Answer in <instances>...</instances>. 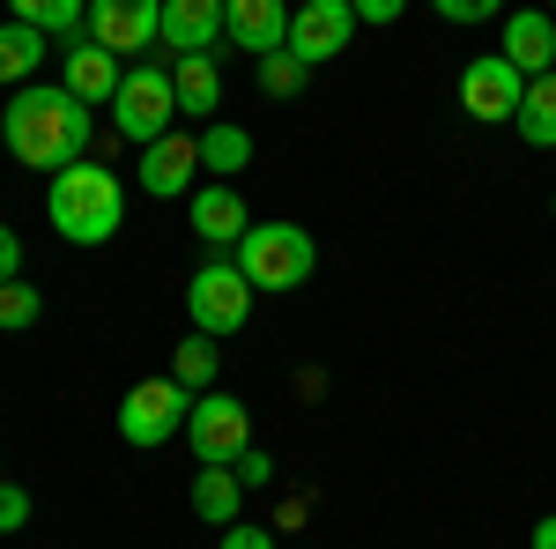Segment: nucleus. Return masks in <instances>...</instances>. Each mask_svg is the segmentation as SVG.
Instances as JSON below:
<instances>
[{
  "instance_id": "1",
  "label": "nucleus",
  "mask_w": 556,
  "mask_h": 549,
  "mask_svg": "<svg viewBox=\"0 0 556 549\" xmlns=\"http://www.w3.org/2000/svg\"><path fill=\"white\" fill-rule=\"evenodd\" d=\"M0 141H8V157L23 171H67L89 157V141H97V112H89L83 97L67 83H23L8 104H0Z\"/></svg>"
},
{
  "instance_id": "2",
  "label": "nucleus",
  "mask_w": 556,
  "mask_h": 549,
  "mask_svg": "<svg viewBox=\"0 0 556 549\" xmlns=\"http://www.w3.org/2000/svg\"><path fill=\"white\" fill-rule=\"evenodd\" d=\"M45 215H52V230L67 238V246H112L119 238V223H127V186H119V171L112 164H67L52 171V186H45Z\"/></svg>"
},
{
  "instance_id": "3",
  "label": "nucleus",
  "mask_w": 556,
  "mask_h": 549,
  "mask_svg": "<svg viewBox=\"0 0 556 549\" xmlns=\"http://www.w3.org/2000/svg\"><path fill=\"white\" fill-rule=\"evenodd\" d=\"M238 267H245V283H253V290L282 297V290H304V283H312L319 246H312V230H304V223H253V230L238 238Z\"/></svg>"
},
{
  "instance_id": "4",
  "label": "nucleus",
  "mask_w": 556,
  "mask_h": 549,
  "mask_svg": "<svg viewBox=\"0 0 556 549\" xmlns=\"http://www.w3.org/2000/svg\"><path fill=\"white\" fill-rule=\"evenodd\" d=\"M178 120V89H172V67H156V60H141V67H127V83H119V97H112V134L119 141H156V134H172Z\"/></svg>"
},
{
  "instance_id": "5",
  "label": "nucleus",
  "mask_w": 556,
  "mask_h": 549,
  "mask_svg": "<svg viewBox=\"0 0 556 549\" xmlns=\"http://www.w3.org/2000/svg\"><path fill=\"white\" fill-rule=\"evenodd\" d=\"M245 312H253V283H245L238 260H208V267L186 283V320H193V335H238Z\"/></svg>"
},
{
  "instance_id": "6",
  "label": "nucleus",
  "mask_w": 556,
  "mask_h": 549,
  "mask_svg": "<svg viewBox=\"0 0 556 549\" xmlns=\"http://www.w3.org/2000/svg\"><path fill=\"white\" fill-rule=\"evenodd\" d=\"M186 416H193V394L164 372V379H141V386H127V401H119V438L127 446H164V438H178L186 431Z\"/></svg>"
},
{
  "instance_id": "7",
  "label": "nucleus",
  "mask_w": 556,
  "mask_h": 549,
  "mask_svg": "<svg viewBox=\"0 0 556 549\" xmlns=\"http://www.w3.org/2000/svg\"><path fill=\"white\" fill-rule=\"evenodd\" d=\"M186 446L201 467H230L253 446V416L238 394H193V416H186Z\"/></svg>"
},
{
  "instance_id": "8",
  "label": "nucleus",
  "mask_w": 556,
  "mask_h": 549,
  "mask_svg": "<svg viewBox=\"0 0 556 549\" xmlns=\"http://www.w3.org/2000/svg\"><path fill=\"white\" fill-rule=\"evenodd\" d=\"M519 97H527V75H519L505 52H482V60H468V67H460V112H468V120H482V127L519 120Z\"/></svg>"
},
{
  "instance_id": "9",
  "label": "nucleus",
  "mask_w": 556,
  "mask_h": 549,
  "mask_svg": "<svg viewBox=\"0 0 556 549\" xmlns=\"http://www.w3.org/2000/svg\"><path fill=\"white\" fill-rule=\"evenodd\" d=\"M89 38L119 60H141L149 45H164V0H89Z\"/></svg>"
},
{
  "instance_id": "10",
  "label": "nucleus",
  "mask_w": 556,
  "mask_h": 549,
  "mask_svg": "<svg viewBox=\"0 0 556 549\" xmlns=\"http://www.w3.org/2000/svg\"><path fill=\"white\" fill-rule=\"evenodd\" d=\"M356 30H364V23H356V8H349V0H304V8H290V52H298L304 67L342 60Z\"/></svg>"
},
{
  "instance_id": "11",
  "label": "nucleus",
  "mask_w": 556,
  "mask_h": 549,
  "mask_svg": "<svg viewBox=\"0 0 556 549\" xmlns=\"http://www.w3.org/2000/svg\"><path fill=\"white\" fill-rule=\"evenodd\" d=\"M201 178V134H156L141 149V194L149 201H178Z\"/></svg>"
},
{
  "instance_id": "12",
  "label": "nucleus",
  "mask_w": 556,
  "mask_h": 549,
  "mask_svg": "<svg viewBox=\"0 0 556 549\" xmlns=\"http://www.w3.org/2000/svg\"><path fill=\"white\" fill-rule=\"evenodd\" d=\"M223 38L253 60L282 52L290 45V0H223Z\"/></svg>"
},
{
  "instance_id": "13",
  "label": "nucleus",
  "mask_w": 556,
  "mask_h": 549,
  "mask_svg": "<svg viewBox=\"0 0 556 549\" xmlns=\"http://www.w3.org/2000/svg\"><path fill=\"white\" fill-rule=\"evenodd\" d=\"M186 223H193V238H201V246H230V253H238V238L253 230V209H245V194H238L230 178H215V186L193 194Z\"/></svg>"
},
{
  "instance_id": "14",
  "label": "nucleus",
  "mask_w": 556,
  "mask_h": 549,
  "mask_svg": "<svg viewBox=\"0 0 556 549\" xmlns=\"http://www.w3.org/2000/svg\"><path fill=\"white\" fill-rule=\"evenodd\" d=\"M497 52L513 60L527 83H534V75H549V67H556V15H549V8H513Z\"/></svg>"
},
{
  "instance_id": "15",
  "label": "nucleus",
  "mask_w": 556,
  "mask_h": 549,
  "mask_svg": "<svg viewBox=\"0 0 556 549\" xmlns=\"http://www.w3.org/2000/svg\"><path fill=\"white\" fill-rule=\"evenodd\" d=\"M60 83L75 89L89 112H97V104H112V97H119L127 67H119V52H104L97 38H83V45H67V67H60Z\"/></svg>"
},
{
  "instance_id": "16",
  "label": "nucleus",
  "mask_w": 556,
  "mask_h": 549,
  "mask_svg": "<svg viewBox=\"0 0 556 549\" xmlns=\"http://www.w3.org/2000/svg\"><path fill=\"white\" fill-rule=\"evenodd\" d=\"M164 45L178 60L186 52H215L223 45V0H164Z\"/></svg>"
},
{
  "instance_id": "17",
  "label": "nucleus",
  "mask_w": 556,
  "mask_h": 549,
  "mask_svg": "<svg viewBox=\"0 0 556 549\" xmlns=\"http://www.w3.org/2000/svg\"><path fill=\"white\" fill-rule=\"evenodd\" d=\"M172 89H178V112L208 127L215 104H223V67H215V52H186V60H172Z\"/></svg>"
},
{
  "instance_id": "18",
  "label": "nucleus",
  "mask_w": 556,
  "mask_h": 549,
  "mask_svg": "<svg viewBox=\"0 0 556 549\" xmlns=\"http://www.w3.org/2000/svg\"><path fill=\"white\" fill-rule=\"evenodd\" d=\"M45 30H30V23H0V89H23V83H38V67H45Z\"/></svg>"
},
{
  "instance_id": "19",
  "label": "nucleus",
  "mask_w": 556,
  "mask_h": 549,
  "mask_svg": "<svg viewBox=\"0 0 556 549\" xmlns=\"http://www.w3.org/2000/svg\"><path fill=\"white\" fill-rule=\"evenodd\" d=\"M238 506H245L238 467H193V512H201L208 527H238Z\"/></svg>"
},
{
  "instance_id": "20",
  "label": "nucleus",
  "mask_w": 556,
  "mask_h": 549,
  "mask_svg": "<svg viewBox=\"0 0 556 549\" xmlns=\"http://www.w3.org/2000/svg\"><path fill=\"white\" fill-rule=\"evenodd\" d=\"M519 141H527V149H556V67L549 75H534V83H527V97H519Z\"/></svg>"
},
{
  "instance_id": "21",
  "label": "nucleus",
  "mask_w": 556,
  "mask_h": 549,
  "mask_svg": "<svg viewBox=\"0 0 556 549\" xmlns=\"http://www.w3.org/2000/svg\"><path fill=\"white\" fill-rule=\"evenodd\" d=\"M245 164H253V134L230 127V120H208V127H201V171H215V178H238Z\"/></svg>"
},
{
  "instance_id": "22",
  "label": "nucleus",
  "mask_w": 556,
  "mask_h": 549,
  "mask_svg": "<svg viewBox=\"0 0 556 549\" xmlns=\"http://www.w3.org/2000/svg\"><path fill=\"white\" fill-rule=\"evenodd\" d=\"M8 8H15V23H30V30H45V38L83 45V23H89L83 0H8Z\"/></svg>"
},
{
  "instance_id": "23",
  "label": "nucleus",
  "mask_w": 556,
  "mask_h": 549,
  "mask_svg": "<svg viewBox=\"0 0 556 549\" xmlns=\"http://www.w3.org/2000/svg\"><path fill=\"white\" fill-rule=\"evenodd\" d=\"M215 372H223V357H215V335H186L172 357V379L186 386V394H208Z\"/></svg>"
},
{
  "instance_id": "24",
  "label": "nucleus",
  "mask_w": 556,
  "mask_h": 549,
  "mask_svg": "<svg viewBox=\"0 0 556 549\" xmlns=\"http://www.w3.org/2000/svg\"><path fill=\"white\" fill-rule=\"evenodd\" d=\"M304 75H312V67H304V60L290 52V45L260 60V89H267V97H298V89H304Z\"/></svg>"
},
{
  "instance_id": "25",
  "label": "nucleus",
  "mask_w": 556,
  "mask_h": 549,
  "mask_svg": "<svg viewBox=\"0 0 556 549\" xmlns=\"http://www.w3.org/2000/svg\"><path fill=\"white\" fill-rule=\"evenodd\" d=\"M38 312H45V297L30 290L23 275H15V283H0V327H15V335H23V327H38Z\"/></svg>"
},
{
  "instance_id": "26",
  "label": "nucleus",
  "mask_w": 556,
  "mask_h": 549,
  "mask_svg": "<svg viewBox=\"0 0 556 549\" xmlns=\"http://www.w3.org/2000/svg\"><path fill=\"white\" fill-rule=\"evenodd\" d=\"M23 527H30V490L0 475V535H23Z\"/></svg>"
},
{
  "instance_id": "27",
  "label": "nucleus",
  "mask_w": 556,
  "mask_h": 549,
  "mask_svg": "<svg viewBox=\"0 0 556 549\" xmlns=\"http://www.w3.org/2000/svg\"><path fill=\"white\" fill-rule=\"evenodd\" d=\"M445 23H497L505 15V0H430Z\"/></svg>"
},
{
  "instance_id": "28",
  "label": "nucleus",
  "mask_w": 556,
  "mask_h": 549,
  "mask_svg": "<svg viewBox=\"0 0 556 549\" xmlns=\"http://www.w3.org/2000/svg\"><path fill=\"white\" fill-rule=\"evenodd\" d=\"M238 483H245V490H267V483H275V461H267V453H260V446H245V453H238Z\"/></svg>"
},
{
  "instance_id": "29",
  "label": "nucleus",
  "mask_w": 556,
  "mask_h": 549,
  "mask_svg": "<svg viewBox=\"0 0 556 549\" xmlns=\"http://www.w3.org/2000/svg\"><path fill=\"white\" fill-rule=\"evenodd\" d=\"M215 549H275V535H267V527H245V520H238V527H223V542Z\"/></svg>"
},
{
  "instance_id": "30",
  "label": "nucleus",
  "mask_w": 556,
  "mask_h": 549,
  "mask_svg": "<svg viewBox=\"0 0 556 549\" xmlns=\"http://www.w3.org/2000/svg\"><path fill=\"white\" fill-rule=\"evenodd\" d=\"M349 8H356V23H401L408 0H349Z\"/></svg>"
},
{
  "instance_id": "31",
  "label": "nucleus",
  "mask_w": 556,
  "mask_h": 549,
  "mask_svg": "<svg viewBox=\"0 0 556 549\" xmlns=\"http://www.w3.org/2000/svg\"><path fill=\"white\" fill-rule=\"evenodd\" d=\"M15 275H23V238L0 223V283H15Z\"/></svg>"
},
{
  "instance_id": "32",
  "label": "nucleus",
  "mask_w": 556,
  "mask_h": 549,
  "mask_svg": "<svg viewBox=\"0 0 556 549\" xmlns=\"http://www.w3.org/2000/svg\"><path fill=\"white\" fill-rule=\"evenodd\" d=\"M534 549H556V512H549V520H534Z\"/></svg>"
},
{
  "instance_id": "33",
  "label": "nucleus",
  "mask_w": 556,
  "mask_h": 549,
  "mask_svg": "<svg viewBox=\"0 0 556 549\" xmlns=\"http://www.w3.org/2000/svg\"><path fill=\"white\" fill-rule=\"evenodd\" d=\"M542 8H549V15H556V0H542Z\"/></svg>"
}]
</instances>
